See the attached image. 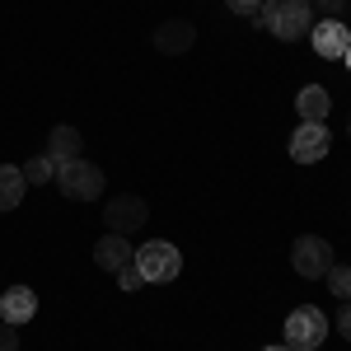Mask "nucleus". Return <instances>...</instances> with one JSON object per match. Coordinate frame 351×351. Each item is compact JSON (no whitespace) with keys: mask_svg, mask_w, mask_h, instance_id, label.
<instances>
[{"mask_svg":"<svg viewBox=\"0 0 351 351\" xmlns=\"http://www.w3.org/2000/svg\"><path fill=\"white\" fill-rule=\"evenodd\" d=\"M258 24L267 28L271 38H281V43H300L314 28V5L309 0H263Z\"/></svg>","mask_w":351,"mask_h":351,"instance_id":"1","label":"nucleus"},{"mask_svg":"<svg viewBox=\"0 0 351 351\" xmlns=\"http://www.w3.org/2000/svg\"><path fill=\"white\" fill-rule=\"evenodd\" d=\"M136 271L145 276V286H164V281H178V271H183V253L173 248L169 239H150L136 248Z\"/></svg>","mask_w":351,"mask_h":351,"instance_id":"2","label":"nucleus"},{"mask_svg":"<svg viewBox=\"0 0 351 351\" xmlns=\"http://www.w3.org/2000/svg\"><path fill=\"white\" fill-rule=\"evenodd\" d=\"M56 188L66 192L71 202H99L104 197V169L99 164H89V160H71V164H56V178H52Z\"/></svg>","mask_w":351,"mask_h":351,"instance_id":"3","label":"nucleus"},{"mask_svg":"<svg viewBox=\"0 0 351 351\" xmlns=\"http://www.w3.org/2000/svg\"><path fill=\"white\" fill-rule=\"evenodd\" d=\"M328 328H332V324H328L324 309H314V304H300V309H291V314H286V347H295V351L324 347Z\"/></svg>","mask_w":351,"mask_h":351,"instance_id":"4","label":"nucleus"},{"mask_svg":"<svg viewBox=\"0 0 351 351\" xmlns=\"http://www.w3.org/2000/svg\"><path fill=\"white\" fill-rule=\"evenodd\" d=\"M337 258H332V243L324 234H300L295 248H291V267L304 276V281H324V271L332 267Z\"/></svg>","mask_w":351,"mask_h":351,"instance_id":"5","label":"nucleus"},{"mask_svg":"<svg viewBox=\"0 0 351 351\" xmlns=\"http://www.w3.org/2000/svg\"><path fill=\"white\" fill-rule=\"evenodd\" d=\"M145 220H150V206H145V197H136V192H117L108 206H104L108 234H136Z\"/></svg>","mask_w":351,"mask_h":351,"instance_id":"6","label":"nucleus"},{"mask_svg":"<svg viewBox=\"0 0 351 351\" xmlns=\"http://www.w3.org/2000/svg\"><path fill=\"white\" fill-rule=\"evenodd\" d=\"M332 150V132L324 122H300L295 136H291V160L295 164H319Z\"/></svg>","mask_w":351,"mask_h":351,"instance_id":"7","label":"nucleus"},{"mask_svg":"<svg viewBox=\"0 0 351 351\" xmlns=\"http://www.w3.org/2000/svg\"><path fill=\"white\" fill-rule=\"evenodd\" d=\"M197 43V28H192V19H164L155 33H150V47L160 56H183Z\"/></svg>","mask_w":351,"mask_h":351,"instance_id":"8","label":"nucleus"},{"mask_svg":"<svg viewBox=\"0 0 351 351\" xmlns=\"http://www.w3.org/2000/svg\"><path fill=\"white\" fill-rule=\"evenodd\" d=\"M309 43H314V52L324 56V61H342L351 47V28L342 19H324V24L309 28Z\"/></svg>","mask_w":351,"mask_h":351,"instance_id":"9","label":"nucleus"},{"mask_svg":"<svg viewBox=\"0 0 351 351\" xmlns=\"http://www.w3.org/2000/svg\"><path fill=\"white\" fill-rule=\"evenodd\" d=\"M33 314H38V291H28V286H10V291L0 295V319H5V324L24 328Z\"/></svg>","mask_w":351,"mask_h":351,"instance_id":"10","label":"nucleus"},{"mask_svg":"<svg viewBox=\"0 0 351 351\" xmlns=\"http://www.w3.org/2000/svg\"><path fill=\"white\" fill-rule=\"evenodd\" d=\"M132 258H136V248L127 243V234H104V239L94 243V263L104 271H122Z\"/></svg>","mask_w":351,"mask_h":351,"instance_id":"11","label":"nucleus"},{"mask_svg":"<svg viewBox=\"0 0 351 351\" xmlns=\"http://www.w3.org/2000/svg\"><path fill=\"white\" fill-rule=\"evenodd\" d=\"M295 112H300V122H324L328 112H332V94H328L324 84H304L295 94Z\"/></svg>","mask_w":351,"mask_h":351,"instance_id":"12","label":"nucleus"},{"mask_svg":"<svg viewBox=\"0 0 351 351\" xmlns=\"http://www.w3.org/2000/svg\"><path fill=\"white\" fill-rule=\"evenodd\" d=\"M80 132L71 127V122H56L52 132H47V155H52L56 164H71V160H80Z\"/></svg>","mask_w":351,"mask_h":351,"instance_id":"13","label":"nucleus"},{"mask_svg":"<svg viewBox=\"0 0 351 351\" xmlns=\"http://www.w3.org/2000/svg\"><path fill=\"white\" fill-rule=\"evenodd\" d=\"M28 192V178L19 164H0V211H14Z\"/></svg>","mask_w":351,"mask_h":351,"instance_id":"14","label":"nucleus"},{"mask_svg":"<svg viewBox=\"0 0 351 351\" xmlns=\"http://www.w3.org/2000/svg\"><path fill=\"white\" fill-rule=\"evenodd\" d=\"M19 169H24L28 183H52V178H56V160L47 155V150H43V155H33V160H24Z\"/></svg>","mask_w":351,"mask_h":351,"instance_id":"15","label":"nucleus"},{"mask_svg":"<svg viewBox=\"0 0 351 351\" xmlns=\"http://www.w3.org/2000/svg\"><path fill=\"white\" fill-rule=\"evenodd\" d=\"M324 281H328V291L337 300H351V267H342V263H332V267L324 271Z\"/></svg>","mask_w":351,"mask_h":351,"instance_id":"16","label":"nucleus"},{"mask_svg":"<svg viewBox=\"0 0 351 351\" xmlns=\"http://www.w3.org/2000/svg\"><path fill=\"white\" fill-rule=\"evenodd\" d=\"M117 281H122V291H141V286H145V276L136 271V263H127V267L117 271Z\"/></svg>","mask_w":351,"mask_h":351,"instance_id":"17","label":"nucleus"},{"mask_svg":"<svg viewBox=\"0 0 351 351\" xmlns=\"http://www.w3.org/2000/svg\"><path fill=\"white\" fill-rule=\"evenodd\" d=\"M0 351H19V328L0 319Z\"/></svg>","mask_w":351,"mask_h":351,"instance_id":"18","label":"nucleus"},{"mask_svg":"<svg viewBox=\"0 0 351 351\" xmlns=\"http://www.w3.org/2000/svg\"><path fill=\"white\" fill-rule=\"evenodd\" d=\"M225 10H230V14H258L263 0H225Z\"/></svg>","mask_w":351,"mask_h":351,"instance_id":"19","label":"nucleus"},{"mask_svg":"<svg viewBox=\"0 0 351 351\" xmlns=\"http://www.w3.org/2000/svg\"><path fill=\"white\" fill-rule=\"evenodd\" d=\"M337 332H342V337L351 342V300L342 304V309H337Z\"/></svg>","mask_w":351,"mask_h":351,"instance_id":"20","label":"nucleus"},{"mask_svg":"<svg viewBox=\"0 0 351 351\" xmlns=\"http://www.w3.org/2000/svg\"><path fill=\"white\" fill-rule=\"evenodd\" d=\"M314 5H319V10H324L328 19H337V14H342V5H347V0H314Z\"/></svg>","mask_w":351,"mask_h":351,"instance_id":"21","label":"nucleus"},{"mask_svg":"<svg viewBox=\"0 0 351 351\" xmlns=\"http://www.w3.org/2000/svg\"><path fill=\"white\" fill-rule=\"evenodd\" d=\"M263 351H295V347H286V342H276V347H263Z\"/></svg>","mask_w":351,"mask_h":351,"instance_id":"22","label":"nucleus"},{"mask_svg":"<svg viewBox=\"0 0 351 351\" xmlns=\"http://www.w3.org/2000/svg\"><path fill=\"white\" fill-rule=\"evenodd\" d=\"M342 66H351V47H347V56H342Z\"/></svg>","mask_w":351,"mask_h":351,"instance_id":"23","label":"nucleus"},{"mask_svg":"<svg viewBox=\"0 0 351 351\" xmlns=\"http://www.w3.org/2000/svg\"><path fill=\"white\" fill-rule=\"evenodd\" d=\"M347 136H351V117H347Z\"/></svg>","mask_w":351,"mask_h":351,"instance_id":"24","label":"nucleus"},{"mask_svg":"<svg viewBox=\"0 0 351 351\" xmlns=\"http://www.w3.org/2000/svg\"><path fill=\"white\" fill-rule=\"evenodd\" d=\"M314 351H319V347H314Z\"/></svg>","mask_w":351,"mask_h":351,"instance_id":"25","label":"nucleus"}]
</instances>
